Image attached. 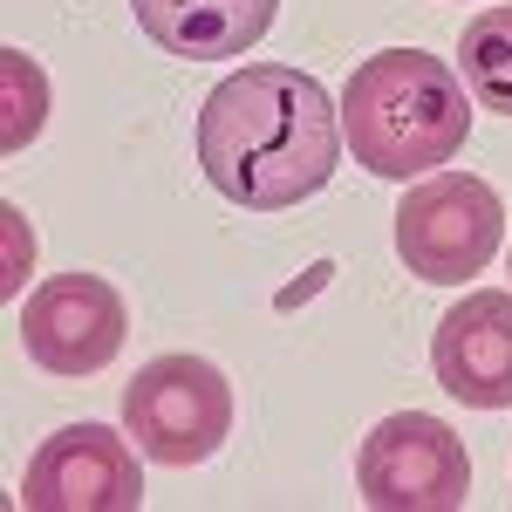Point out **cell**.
I'll return each instance as SVG.
<instances>
[{
	"instance_id": "6da1fadb",
	"label": "cell",
	"mask_w": 512,
	"mask_h": 512,
	"mask_svg": "<svg viewBox=\"0 0 512 512\" xmlns=\"http://www.w3.org/2000/svg\"><path fill=\"white\" fill-rule=\"evenodd\" d=\"M198 164L219 198L246 212H287L335 178L342 103L308 69L239 62L198 110Z\"/></svg>"
},
{
	"instance_id": "7a4b0ae2",
	"label": "cell",
	"mask_w": 512,
	"mask_h": 512,
	"mask_svg": "<svg viewBox=\"0 0 512 512\" xmlns=\"http://www.w3.org/2000/svg\"><path fill=\"white\" fill-rule=\"evenodd\" d=\"M472 137V89L465 76L424 48L362 55L342 89V151L369 178H424L465 151Z\"/></svg>"
},
{
	"instance_id": "3957f363",
	"label": "cell",
	"mask_w": 512,
	"mask_h": 512,
	"mask_svg": "<svg viewBox=\"0 0 512 512\" xmlns=\"http://www.w3.org/2000/svg\"><path fill=\"white\" fill-rule=\"evenodd\" d=\"M123 431L151 465H205L233 437V383L205 355H158L123 390Z\"/></svg>"
},
{
	"instance_id": "277c9868",
	"label": "cell",
	"mask_w": 512,
	"mask_h": 512,
	"mask_svg": "<svg viewBox=\"0 0 512 512\" xmlns=\"http://www.w3.org/2000/svg\"><path fill=\"white\" fill-rule=\"evenodd\" d=\"M499 239H506V205L472 171H431L396 205V260H403V274L431 280V287H458V280L485 274Z\"/></svg>"
},
{
	"instance_id": "5b68a950",
	"label": "cell",
	"mask_w": 512,
	"mask_h": 512,
	"mask_svg": "<svg viewBox=\"0 0 512 512\" xmlns=\"http://www.w3.org/2000/svg\"><path fill=\"white\" fill-rule=\"evenodd\" d=\"M355 492L376 512H458L472 499V458L431 410H396L355 451Z\"/></svg>"
},
{
	"instance_id": "8992f818",
	"label": "cell",
	"mask_w": 512,
	"mask_h": 512,
	"mask_svg": "<svg viewBox=\"0 0 512 512\" xmlns=\"http://www.w3.org/2000/svg\"><path fill=\"white\" fill-rule=\"evenodd\" d=\"M130 335V308L103 274H55L21 308V349L48 376H96L110 369Z\"/></svg>"
},
{
	"instance_id": "52a82bcc",
	"label": "cell",
	"mask_w": 512,
	"mask_h": 512,
	"mask_svg": "<svg viewBox=\"0 0 512 512\" xmlns=\"http://www.w3.org/2000/svg\"><path fill=\"white\" fill-rule=\"evenodd\" d=\"M123 437L110 424H69V431L41 437V451L21 472V506L28 512H137L144 506V472H137V451Z\"/></svg>"
},
{
	"instance_id": "ba28073f",
	"label": "cell",
	"mask_w": 512,
	"mask_h": 512,
	"mask_svg": "<svg viewBox=\"0 0 512 512\" xmlns=\"http://www.w3.org/2000/svg\"><path fill=\"white\" fill-rule=\"evenodd\" d=\"M437 390L472 410H512V294L478 287L437 321L431 342Z\"/></svg>"
},
{
	"instance_id": "9c48e42d",
	"label": "cell",
	"mask_w": 512,
	"mask_h": 512,
	"mask_svg": "<svg viewBox=\"0 0 512 512\" xmlns=\"http://www.w3.org/2000/svg\"><path fill=\"white\" fill-rule=\"evenodd\" d=\"M137 28L178 62H226L260 48L280 0H130Z\"/></svg>"
},
{
	"instance_id": "30bf717a",
	"label": "cell",
	"mask_w": 512,
	"mask_h": 512,
	"mask_svg": "<svg viewBox=\"0 0 512 512\" xmlns=\"http://www.w3.org/2000/svg\"><path fill=\"white\" fill-rule=\"evenodd\" d=\"M458 76L478 96V110L512 117V7H478L458 35Z\"/></svg>"
},
{
	"instance_id": "8fae6325",
	"label": "cell",
	"mask_w": 512,
	"mask_h": 512,
	"mask_svg": "<svg viewBox=\"0 0 512 512\" xmlns=\"http://www.w3.org/2000/svg\"><path fill=\"white\" fill-rule=\"evenodd\" d=\"M41 110H48V76L35 55L0 48V151L21 158V144H35Z\"/></svg>"
},
{
	"instance_id": "7c38bea8",
	"label": "cell",
	"mask_w": 512,
	"mask_h": 512,
	"mask_svg": "<svg viewBox=\"0 0 512 512\" xmlns=\"http://www.w3.org/2000/svg\"><path fill=\"white\" fill-rule=\"evenodd\" d=\"M0 294L14 301L21 294V280H28V267H35V233H28V219H21V205H0Z\"/></svg>"
},
{
	"instance_id": "4fadbf2b",
	"label": "cell",
	"mask_w": 512,
	"mask_h": 512,
	"mask_svg": "<svg viewBox=\"0 0 512 512\" xmlns=\"http://www.w3.org/2000/svg\"><path fill=\"white\" fill-rule=\"evenodd\" d=\"M328 274H335V267L321 260V267H315V274H308V280H301V287H287V294H280V308H294V301H308V294H315V287H321V280H328Z\"/></svg>"
}]
</instances>
